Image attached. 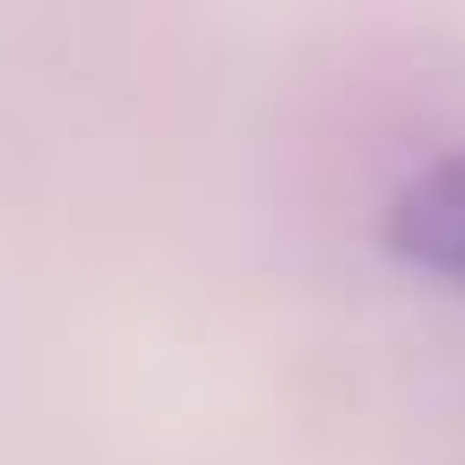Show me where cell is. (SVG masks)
Returning a JSON list of instances; mask_svg holds the SVG:
<instances>
[{"instance_id":"cell-1","label":"cell","mask_w":465,"mask_h":465,"mask_svg":"<svg viewBox=\"0 0 465 465\" xmlns=\"http://www.w3.org/2000/svg\"><path fill=\"white\" fill-rule=\"evenodd\" d=\"M380 242L397 267L465 293V147H440L388 190L380 207Z\"/></svg>"}]
</instances>
